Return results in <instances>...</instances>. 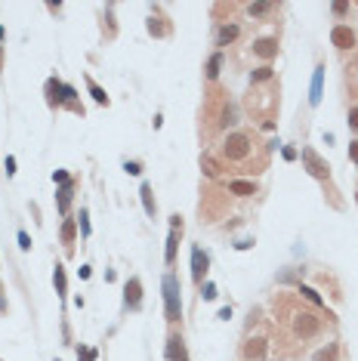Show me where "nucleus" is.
<instances>
[{"label": "nucleus", "instance_id": "obj_1", "mask_svg": "<svg viewBox=\"0 0 358 361\" xmlns=\"http://www.w3.org/2000/svg\"><path fill=\"white\" fill-rule=\"evenodd\" d=\"M161 290H164V315H167V321H179L182 318V287H179V278L173 272L164 275Z\"/></svg>", "mask_w": 358, "mask_h": 361}, {"label": "nucleus", "instance_id": "obj_2", "mask_svg": "<svg viewBox=\"0 0 358 361\" xmlns=\"http://www.w3.org/2000/svg\"><path fill=\"white\" fill-rule=\"evenodd\" d=\"M250 151H253L250 133H229V139H225V145H222V154H225L229 160H247Z\"/></svg>", "mask_w": 358, "mask_h": 361}, {"label": "nucleus", "instance_id": "obj_3", "mask_svg": "<svg viewBox=\"0 0 358 361\" xmlns=\"http://www.w3.org/2000/svg\"><path fill=\"white\" fill-rule=\"evenodd\" d=\"M290 321H294V337L297 340H309V337H315L318 331H321V318H318L315 312H306V309L297 312Z\"/></svg>", "mask_w": 358, "mask_h": 361}, {"label": "nucleus", "instance_id": "obj_4", "mask_svg": "<svg viewBox=\"0 0 358 361\" xmlns=\"http://www.w3.org/2000/svg\"><path fill=\"white\" fill-rule=\"evenodd\" d=\"M303 167L309 170V176L315 179H331V164L318 154L315 148H303Z\"/></svg>", "mask_w": 358, "mask_h": 361}, {"label": "nucleus", "instance_id": "obj_5", "mask_svg": "<svg viewBox=\"0 0 358 361\" xmlns=\"http://www.w3.org/2000/svg\"><path fill=\"white\" fill-rule=\"evenodd\" d=\"M179 238H182V219H179V216H170V235H167V250H164V262H167V266L176 262Z\"/></svg>", "mask_w": 358, "mask_h": 361}, {"label": "nucleus", "instance_id": "obj_6", "mask_svg": "<svg viewBox=\"0 0 358 361\" xmlns=\"http://www.w3.org/2000/svg\"><path fill=\"white\" fill-rule=\"evenodd\" d=\"M331 44H334L337 50H352V47H355V31H352L349 25H337V28L331 31Z\"/></svg>", "mask_w": 358, "mask_h": 361}, {"label": "nucleus", "instance_id": "obj_7", "mask_svg": "<svg viewBox=\"0 0 358 361\" xmlns=\"http://www.w3.org/2000/svg\"><path fill=\"white\" fill-rule=\"evenodd\" d=\"M207 266H210L207 253H204L201 247H194V250H191V278L198 281V284H204V275H207Z\"/></svg>", "mask_w": 358, "mask_h": 361}, {"label": "nucleus", "instance_id": "obj_8", "mask_svg": "<svg viewBox=\"0 0 358 361\" xmlns=\"http://www.w3.org/2000/svg\"><path fill=\"white\" fill-rule=\"evenodd\" d=\"M124 303H127V309H139L142 306V281L139 278H130L124 284Z\"/></svg>", "mask_w": 358, "mask_h": 361}, {"label": "nucleus", "instance_id": "obj_9", "mask_svg": "<svg viewBox=\"0 0 358 361\" xmlns=\"http://www.w3.org/2000/svg\"><path fill=\"white\" fill-rule=\"evenodd\" d=\"M241 352H244V358H247V361H263V358H266V352H269V343H266L263 337H253V340H247V343H244V349H241Z\"/></svg>", "mask_w": 358, "mask_h": 361}, {"label": "nucleus", "instance_id": "obj_10", "mask_svg": "<svg viewBox=\"0 0 358 361\" xmlns=\"http://www.w3.org/2000/svg\"><path fill=\"white\" fill-rule=\"evenodd\" d=\"M167 361H188L185 343H182V337H176V334L167 337Z\"/></svg>", "mask_w": 358, "mask_h": 361}, {"label": "nucleus", "instance_id": "obj_11", "mask_svg": "<svg viewBox=\"0 0 358 361\" xmlns=\"http://www.w3.org/2000/svg\"><path fill=\"white\" fill-rule=\"evenodd\" d=\"M321 93H324V65H318L315 74H312V87H309V102L318 105L321 102Z\"/></svg>", "mask_w": 358, "mask_h": 361}, {"label": "nucleus", "instance_id": "obj_12", "mask_svg": "<svg viewBox=\"0 0 358 361\" xmlns=\"http://www.w3.org/2000/svg\"><path fill=\"white\" fill-rule=\"evenodd\" d=\"M253 53H256L259 59H275V56H278V40H272V37L256 40V44H253Z\"/></svg>", "mask_w": 358, "mask_h": 361}, {"label": "nucleus", "instance_id": "obj_13", "mask_svg": "<svg viewBox=\"0 0 358 361\" xmlns=\"http://www.w3.org/2000/svg\"><path fill=\"white\" fill-rule=\"evenodd\" d=\"M47 105L50 108H59L62 105V80H56V77L47 80Z\"/></svg>", "mask_w": 358, "mask_h": 361}, {"label": "nucleus", "instance_id": "obj_14", "mask_svg": "<svg viewBox=\"0 0 358 361\" xmlns=\"http://www.w3.org/2000/svg\"><path fill=\"white\" fill-rule=\"evenodd\" d=\"M71 194H74V182H65V185H59V213H62V216H68Z\"/></svg>", "mask_w": 358, "mask_h": 361}, {"label": "nucleus", "instance_id": "obj_15", "mask_svg": "<svg viewBox=\"0 0 358 361\" xmlns=\"http://www.w3.org/2000/svg\"><path fill=\"white\" fill-rule=\"evenodd\" d=\"M139 194H142V207H145V213L154 219V213H157V204H154V194H151V185L145 182L142 188H139Z\"/></svg>", "mask_w": 358, "mask_h": 361}, {"label": "nucleus", "instance_id": "obj_16", "mask_svg": "<svg viewBox=\"0 0 358 361\" xmlns=\"http://www.w3.org/2000/svg\"><path fill=\"white\" fill-rule=\"evenodd\" d=\"M235 37H238V25H222V28L216 31V47H225V44H232Z\"/></svg>", "mask_w": 358, "mask_h": 361}, {"label": "nucleus", "instance_id": "obj_17", "mask_svg": "<svg viewBox=\"0 0 358 361\" xmlns=\"http://www.w3.org/2000/svg\"><path fill=\"white\" fill-rule=\"evenodd\" d=\"M229 191L247 198V194H256V185H253V182H244V179H235V182H229Z\"/></svg>", "mask_w": 358, "mask_h": 361}, {"label": "nucleus", "instance_id": "obj_18", "mask_svg": "<svg viewBox=\"0 0 358 361\" xmlns=\"http://www.w3.org/2000/svg\"><path fill=\"white\" fill-rule=\"evenodd\" d=\"M53 284H56V293L65 300V293H68V281H65V269L56 262V269H53Z\"/></svg>", "mask_w": 358, "mask_h": 361}, {"label": "nucleus", "instance_id": "obj_19", "mask_svg": "<svg viewBox=\"0 0 358 361\" xmlns=\"http://www.w3.org/2000/svg\"><path fill=\"white\" fill-rule=\"evenodd\" d=\"M337 352H340V346H337V343H328L324 349H318V352H315L312 361H337Z\"/></svg>", "mask_w": 358, "mask_h": 361}, {"label": "nucleus", "instance_id": "obj_20", "mask_svg": "<svg viewBox=\"0 0 358 361\" xmlns=\"http://www.w3.org/2000/svg\"><path fill=\"white\" fill-rule=\"evenodd\" d=\"M87 87H90V96L96 99V105H108V96H105V90L96 84V80H93L90 74H87Z\"/></svg>", "mask_w": 358, "mask_h": 361}, {"label": "nucleus", "instance_id": "obj_21", "mask_svg": "<svg viewBox=\"0 0 358 361\" xmlns=\"http://www.w3.org/2000/svg\"><path fill=\"white\" fill-rule=\"evenodd\" d=\"M247 13H250L253 19H266L269 13H275V4H250Z\"/></svg>", "mask_w": 358, "mask_h": 361}, {"label": "nucleus", "instance_id": "obj_22", "mask_svg": "<svg viewBox=\"0 0 358 361\" xmlns=\"http://www.w3.org/2000/svg\"><path fill=\"white\" fill-rule=\"evenodd\" d=\"M219 71H222V53H213V56H210V62H207V77H210V80H216V77H219Z\"/></svg>", "mask_w": 358, "mask_h": 361}, {"label": "nucleus", "instance_id": "obj_23", "mask_svg": "<svg viewBox=\"0 0 358 361\" xmlns=\"http://www.w3.org/2000/svg\"><path fill=\"white\" fill-rule=\"evenodd\" d=\"M201 170H204L207 176H219V164H216L210 154H201Z\"/></svg>", "mask_w": 358, "mask_h": 361}, {"label": "nucleus", "instance_id": "obj_24", "mask_svg": "<svg viewBox=\"0 0 358 361\" xmlns=\"http://www.w3.org/2000/svg\"><path fill=\"white\" fill-rule=\"evenodd\" d=\"M300 293H303V297H306V300H309L312 306H318V309L324 306V300L318 297V290H312V287H306V284H300Z\"/></svg>", "mask_w": 358, "mask_h": 361}, {"label": "nucleus", "instance_id": "obj_25", "mask_svg": "<svg viewBox=\"0 0 358 361\" xmlns=\"http://www.w3.org/2000/svg\"><path fill=\"white\" fill-rule=\"evenodd\" d=\"M74 241V219H65L62 222V244H71Z\"/></svg>", "mask_w": 358, "mask_h": 361}, {"label": "nucleus", "instance_id": "obj_26", "mask_svg": "<svg viewBox=\"0 0 358 361\" xmlns=\"http://www.w3.org/2000/svg\"><path fill=\"white\" fill-rule=\"evenodd\" d=\"M263 80H272V68L269 65H263V68L253 71V84H263Z\"/></svg>", "mask_w": 358, "mask_h": 361}, {"label": "nucleus", "instance_id": "obj_27", "mask_svg": "<svg viewBox=\"0 0 358 361\" xmlns=\"http://www.w3.org/2000/svg\"><path fill=\"white\" fill-rule=\"evenodd\" d=\"M77 361H96V349H84V346H77Z\"/></svg>", "mask_w": 358, "mask_h": 361}, {"label": "nucleus", "instance_id": "obj_28", "mask_svg": "<svg viewBox=\"0 0 358 361\" xmlns=\"http://www.w3.org/2000/svg\"><path fill=\"white\" fill-rule=\"evenodd\" d=\"M232 124H235V108L225 105V108H222V127H232Z\"/></svg>", "mask_w": 358, "mask_h": 361}, {"label": "nucleus", "instance_id": "obj_29", "mask_svg": "<svg viewBox=\"0 0 358 361\" xmlns=\"http://www.w3.org/2000/svg\"><path fill=\"white\" fill-rule=\"evenodd\" d=\"M81 235L84 238H90V216H87V210L81 207Z\"/></svg>", "mask_w": 358, "mask_h": 361}, {"label": "nucleus", "instance_id": "obj_30", "mask_svg": "<svg viewBox=\"0 0 358 361\" xmlns=\"http://www.w3.org/2000/svg\"><path fill=\"white\" fill-rule=\"evenodd\" d=\"M124 170H127L130 176H139V173H142V164H139V160H127V164H124Z\"/></svg>", "mask_w": 358, "mask_h": 361}, {"label": "nucleus", "instance_id": "obj_31", "mask_svg": "<svg viewBox=\"0 0 358 361\" xmlns=\"http://www.w3.org/2000/svg\"><path fill=\"white\" fill-rule=\"evenodd\" d=\"M201 297L204 300H216V284H210V281H207V284L201 287Z\"/></svg>", "mask_w": 358, "mask_h": 361}, {"label": "nucleus", "instance_id": "obj_32", "mask_svg": "<svg viewBox=\"0 0 358 361\" xmlns=\"http://www.w3.org/2000/svg\"><path fill=\"white\" fill-rule=\"evenodd\" d=\"M19 247H22V250H31V238H28V232H19Z\"/></svg>", "mask_w": 358, "mask_h": 361}, {"label": "nucleus", "instance_id": "obj_33", "mask_svg": "<svg viewBox=\"0 0 358 361\" xmlns=\"http://www.w3.org/2000/svg\"><path fill=\"white\" fill-rule=\"evenodd\" d=\"M349 127L358 133V108H349Z\"/></svg>", "mask_w": 358, "mask_h": 361}, {"label": "nucleus", "instance_id": "obj_34", "mask_svg": "<svg viewBox=\"0 0 358 361\" xmlns=\"http://www.w3.org/2000/svg\"><path fill=\"white\" fill-rule=\"evenodd\" d=\"M53 179H56L59 185H65V182H71V176H68L65 170H56V173H53Z\"/></svg>", "mask_w": 358, "mask_h": 361}, {"label": "nucleus", "instance_id": "obj_35", "mask_svg": "<svg viewBox=\"0 0 358 361\" xmlns=\"http://www.w3.org/2000/svg\"><path fill=\"white\" fill-rule=\"evenodd\" d=\"M331 10H334V13H337V16H346V13H349V4H334V7H331Z\"/></svg>", "mask_w": 358, "mask_h": 361}, {"label": "nucleus", "instance_id": "obj_36", "mask_svg": "<svg viewBox=\"0 0 358 361\" xmlns=\"http://www.w3.org/2000/svg\"><path fill=\"white\" fill-rule=\"evenodd\" d=\"M349 157H352V160H355V164H358V139H355V142L349 145Z\"/></svg>", "mask_w": 358, "mask_h": 361}, {"label": "nucleus", "instance_id": "obj_37", "mask_svg": "<svg viewBox=\"0 0 358 361\" xmlns=\"http://www.w3.org/2000/svg\"><path fill=\"white\" fill-rule=\"evenodd\" d=\"M10 306H7V297H4V281H0V312H7Z\"/></svg>", "mask_w": 358, "mask_h": 361}, {"label": "nucleus", "instance_id": "obj_38", "mask_svg": "<svg viewBox=\"0 0 358 361\" xmlns=\"http://www.w3.org/2000/svg\"><path fill=\"white\" fill-rule=\"evenodd\" d=\"M16 173V160L13 157H7V176H13Z\"/></svg>", "mask_w": 358, "mask_h": 361}, {"label": "nucleus", "instance_id": "obj_39", "mask_svg": "<svg viewBox=\"0 0 358 361\" xmlns=\"http://www.w3.org/2000/svg\"><path fill=\"white\" fill-rule=\"evenodd\" d=\"M0 68H4V56H0Z\"/></svg>", "mask_w": 358, "mask_h": 361}, {"label": "nucleus", "instance_id": "obj_40", "mask_svg": "<svg viewBox=\"0 0 358 361\" xmlns=\"http://www.w3.org/2000/svg\"><path fill=\"white\" fill-rule=\"evenodd\" d=\"M355 201H358V194H355Z\"/></svg>", "mask_w": 358, "mask_h": 361}]
</instances>
